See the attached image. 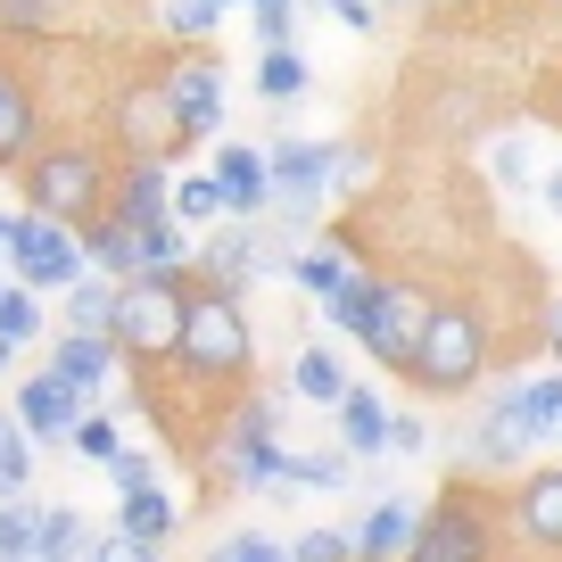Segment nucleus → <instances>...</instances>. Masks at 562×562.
I'll return each mask as SVG.
<instances>
[{
	"instance_id": "obj_2",
	"label": "nucleus",
	"mask_w": 562,
	"mask_h": 562,
	"mask_svg": "<svg viewBox=\"0 0 562 562\" xmlns=\"http://www.w3.org/2000/svg\"><path fill=\"white\" fill-rule=\"evenodd\" d=\"M18 175H25V215H50V224L75 232L108 207V175L116 166H108L100 140H42Z\"/></svg>"
},
{
	"instance_id": "obj_16",
	"label": "nucleus",
	"mask_w": 562,
	"mask_h": 562,
	"mask_svg": "<svg viewBox=\"0 0 562 562\" xmlns=\"http://www.w3.org/2000/svg\"><path fill=\"white\" fill-rule=\"evenodd\" d=\"M513 538L538 554H562V472H529L513 488Z\"/></svg>"
},
{
	"instance_id": "obj_30",
	"label": "nucleus",
	"mask_w": 562,
	"mask_h": 562,
	"mask_svg": "<svg viewBox=\"0 0 562 562\" xmlns=\"http://www.w3.org/2000/svg\"><path fill=\"white\" fill-rule=\"evenodd\" d=\"M0 339H9V348H34V339H42V299H34V290H18V281H9V290H0Z\"/></svg>"
},
{
	"instance_id": "obj_3",
	"label": "nucleus",
	"mask_w": 562,
	"mask_h": 562,
	"mask_svg": "<svg viewBox=\"0 0 562 562\" xmlns=\"http://www.w3.org/2000/svg\"><path fill=\"white\" fill-rule=\"evenodd\" d=\"M480 372H488V315H480V306H439L430 299L422 339H414V356H405V381L430 389V397H463Z\"/></svg>"
},
{
	"instance_id": "obj_26",
	"label": "nucleus",
	"mask_w": 562,
	"mask_h": 562,
	"mask_svg": "<svg viewBox=\"0 0 562 562\" xmlns=\"http://www.w3.org/2000/svg\"><path fill=\"white\" fill-rule=\"evenodd\" d=\"M356 463L348 447H306V456H281V488H348Z\"/></svg>"
},
{
	"instance_id": "obj_40",
	"label": "nucleus",
	"mask_w": 562,
	"mask_h": 562,
	"mask_svg": "<svg viewBox=\"0 0 562 562\" xmlns=\"http://www.w3.org/2000/svg\"><path fill=\"white\" fill-rule=\"evenodd\" d=\"M488 166H496V175H505V182H521V175H529V158H521V140H505V149H496Z\"/></svg>"
},
{
	"instance_id": "obj_36",
	"label": "nucleus",
	"mask_w": 562,
	"mask_h": 562,
	"mask_svg": "<svg viewBox=\"0 0 562 562\" xmlns=\"http://www.w3.org/2000/svg\"><path fill=\"white\" fill-rule=\"evenodd\" d=\"M290 562H356V554H348V538H339V529H306V538L290 546Z\"/></svg>"
},
{
	"instance_id": "obj_20",
	"label": "nucleus",
	"mask_w": 562,
	"mask_h": 562,
	"mask_svg": "<svg viewBox=\"0 0 562 562\" xmlns=\"http://www.w3.org/2000/svg\"><path fill=\"white\" fill-rule=\"evenodd\" d=\"M42 364H50L58 381H75L83 397H100L108 372H116V348H108V339H91V331H58L50 348H42Z\"/></svg>"
},
{
	"instance_id": "obj_11",
	"label": "nucleus",
	"mask_w": 562,
	"mask_h": 562,
	"mask_svg": "<svg viewBox=\"0 0 562 562\" xmlns=\"http://www.w3.org/2000/svg\"><path fill=\"white\" fill-rule=\"evenodd\" d=\"M83 513L75 505H25V496H9L0 505V562H50L67 538H83Z\"/></svg>"
},
{
	"instance_id": "obj_4",
	"label": "nucleus",
	"mask_w": 562,
	"mask_h": 562,
	"mask_svg": "<svg viewBox=\"0 0 562 562\" xmlns=\"http://www.w3.org/2000/svg\"><path fill=\"white\" fill-rule=\"evenodd\" d=\"M182 306H191V281H149V273L116 281V315H108V348H116V364H140V372L175 364Z\"/></svg>"
},
{
	"instance_id": "obj_18",
	"label": "nucleus",
	"mask_w": 562,
	"mask_h": 562,
	"mask_svg": "<svg viewBox=\"0 0 562 562\" xmlns=\"http://www.w3.org/2000/svg\"><path fill=\"white\" fill-rule=\"evenodd\" d=\"M42 149V108H34V91L18 83V67L0 58V166H25Z\"/></svg>"
},
{
	"instance_id": "obj_41",
	"label": "nucleus",
	"mask_w": 562,
	"mask_h": 562,
	"mask_svg": "<svg viewBox=\"0 0 562 562\" xmlns=\"http://www.w3.org/2000/svg\"><path fill=\"white\" fill-rule=\"evenodd\" d=\"M546 348H554V364H562V290H554V306H546Z\"/></svg>"
},
{
	"instance_id": "obj_24",
	"label": "nucleus",
	"mask_w": 562,
	"mask_h": 562,
	"mask_svg": "<svg viewBox=\"0 0 562 562\" xmlns=\"http://www.w3.org/2000/svg\"><path fill=\"white\" fill-rule=\"evenodd\" d=\"M348 273H356V248H348V240H315L306 257H290V281H299L306 299H331Z\"/></svg>"
},
{
	"instance_id": "obj_25",
	"label": "nucleus",
	"mask_w": 562,
	"mask_h": 562,
	"mask_svg": "<svg viewBox=\"0 0 562 562\" xmlns=\"http://www.w3.org/2000/svg\"><path fill=\"white\" fill-rule=\"evenodd\" d=\"M290 397L339 405V397H348V372H339V356H331V348H299V364H290Z\"/></svg>"
},
{
	"instance_id": "obj_45",
	"label": "nucleus",
	"mask_w": 562,
	"mask_h": 562,
	"mask_svg": "<svg viewBox=\"0 0 562 562\" xmlns=\"http://www.w3.org/2000/svg\"><path fill=\"white\" fill-rule=\"evenodd\" d=\"M207 562H232V554H224V546H215V554H207Z\"/></svg>"
},
{
	"instance_id": "obj_14",
	"label": "nucleus",
	"mask_w": 562,
	"mask_h": 562,
	"mask_svg": "<svg viewBox=\"0 0 562 562\" xmlns=\"http://www.w3.org/2000/svg\"><path fill=\"white\" fill-rule=\"evenodd\" d=\"M265 265H281V257H273V240H265L257 224H232V232H215L207 248H191V281L199 290H224V299H240V281H257Z\"/></svg>"
},
{
	"instance_id": "obj_42",
	"label": "nucleus",
	"mask_w": 562,
	"mask_h": 562,
	"mask_svg": "<svg viewBox=\"0 0 562 562\" xmlns=\"http://www.w3.org/2000/svg\"><path fill=\"white\" fill-rule=\"evenodd\" d=\"M546 207L562 215V166H554V175H546Z\"/></svg>"
},
{
	"instance_id": "obj_8",
	"label": "nucleus",
	"mask_w": 562,
	"mask_h": 562,
	"mask_svg": "<svg viewBox=\"0 0 562 562\" xmlns=\"http://www.w3.org/2000/svg\"><path fill=\"white\" fill-rule=\"evenodd\" d=\"M9 273H18V290H34V299H50V290H75L83 281V248H75L67 224H50V215H9Z\"/></svg>"
},
{
	"instance_id": "obj_31",
	"label": "nucleus",
	"mask_w": 562,
	"mask_h": 562,
	"mask_svg": "<svg viewBox=\"0 0 562 562\" xmlns=\"http://www.w3.org/2000/svg\"><path fill=\"white\" fill-rule=\"evenodd\" d=\"M58 25H67V0H0V34L42 42V34H58Z\"/></svg>"
},
{
	"instance_id": "obj_15",
	"label": "nucleus",
	"mask_w": 562,
	"mask_h": 562,
	"mask_svg": "<svg viewBox=\"0 0 562 562\" xmlns=\"http://www.w3.org/2000/svg\"><path fill=\"white\" fill-rule=\"evenodd\" d=\"M215 191H224V215L232 224H257L265 207H273V175H265V149H248V140H215Z\"/></svg>"
},
{
	"instance_id": "obj_9",
	"label": "nucleus",
	"mask_w": 562,
	"mask_h": 562,
	"mask_svg": "<svg viewBox=\"0 0 562 562\" xmlns=\"http://www.w3.org/2000/svg\"><path fill=\"white\" fill-rule=\"evenodd\" d=\"M422 315H430V299H422L414 281H381V290H372L364 331H356V348H364L372 364L405 372V356H414V339H422Z\"/></svg>"
},
{
	"instance_id": "obj_37",
	"label": "nucleus",
	"mask_w": 562,
	"mask_h": 562,
	"mask_svg": "<svg viewBox=\"0 0 562 562\" xmlns=\"http://www.w3.org/2000/svg\"><path fill=\"white\" fill-rule=\"evenodd\" d=\"M224 554L232 562H290V546L265 538V529H240V538H224Z\"/></svg>"
},
{
	"instance_id": "obj_46",
	"label": "nucleus",
	"mask_w": 562,
	"mask_h": 562,
	"mask_svg": "<svg viewBox=\"0 0 562 562\" xmlns=\"http://www.w3.org/2000/svg\"><path fill=\"white\" fill-rule=\"evenodd\" d=\"M215 9H240V0H215Z\"/></svg>"
},
{
	"instance_id": "obj_33",
	"label": "nucleus",
	"mask_w": 562,
	"mask_h": 562,
	"mask_svg": "<svg viewBox=\"0 0 562 562\" xmlns=\"http://www.w3.org/2000/svg\"><path fill=\"white\" fill-rule=\"evenodd\" d=\"M175 224H207V215H224V191H215V175H175Z\"/></svg>"
},
{
	"instance_id": "obj_5",
	"label": "nucleus",
	"mask_w": 562,
	"mask_h": 562,
	"mask_svg": "<svg viewBox=\"0 0 562 562\" xmlns=\"http://www.w3.org/2000/svg\"><path fill=\"white\" fill-rule=\"evenodd\" d=\"M405 562H496V521H488V496L480 488H439V505L414 513V546Z\"/></svg>"
},
{
	"instance_id": "obj_47",
	"label": "nucleus",
	"mask_w": 562,
	"mask_h": 562,
	"mask_svg": "<svg viewBox=\"0 0 562 562\" xmlns=\"http://www.w3.org/2000/svg\"><path fill=\"white\" fill-rule=\"evenodd\" d=\"M554 116H562V91H554Z\"/></svg>"
},
{
	"instance_id": "obj_28",
	"label": "nucleus",
	"mask_w": 562,
	"mask_h": 562,
	"mask_svg": "<svg viewBox=\"0 0 562 562\" xmlns=\"http://www.w3.org/2000/svg\"><path fill=\"white\" fill-rule=\"evenodd\" d=\"M215 0H158V25H166V42H182V50H207V34H215Z\"/></svg>"
},
{
	"instance_id": "obj_32",
	"label": "nucleus",
	"mask_w": 562,
	"mask_h": 562,
	"mask_svg": "<svg viewBox=\"0 0 562 562\" xmlns=\"http://www.w3.org/2000/svg\"><path fill=\"white\" fill-rule=\"evenodd\" d=\"M25 480H34V439H25L18 422L0 414V505H9V496H18Z\"/></svg>"
},
{
	"instance_id": "obj_12",
	"label": "nucleus",
	"mask_w": 562,
	"mask_h": 562,
	"mask_svg": "<svg viewBox=\"0 0 562 562\" xmlns=\"http://www.w3.org/2000/svg\"><path fill=\"white\" fill-rule=\"evenodd\" d=\"M83 414H91V397H83L75 381H58L50 364H42V372H25V381H18V397H9V422H18L25 439H42V447H50V439H67V430H75Z\"/></svg>"
},
{
	"instance_id": "obj_38",
	"label": "nucleus",
	"mask_w": 562,
	"mask_h": 562,
	"mask_svg": "<svg viewBox=\"0 0 562 562\" xmlns=\"http://www.w3.org/2000/svg\"><path fill=\"white\" fill-rule=\"evenodd\" d=\"M422 447H430V430L414 414H389V456H422Z\"/></svg>"
},
{
	"instance_id": "obj_21",
	"label": "nucleus",
	"mask_w": 562,
	"mask_h": 562,
	"mask_svg": "<svg viewBox=\"0 0 562 562\" xmlns=\"http://www.w3.org/2000/svg\"><path fill=\"white\" fill-rule=\"evenodd\" d=\"M529 447H538V439L521 430L513 397H505V389H488V405H480V422H472V456H480V463H521Z\"/></svg>"
},
{
	"instance_id": "obj_6",
	"label": "nucleus",
	"mask_w": 562,
	"mask_h": 562,
	"mask_svg": "<svg viewBox=\"0 0 562 562\" xmlns=\"http://www.w3.org/2000/svg\"><path fill=\"white\" fill-rule=\"evenodd\" d=\"M281 456H290V447L273 439V397H240L224 414V430H215V463H224V480L240 496H273L281 488Z\"/></svg>"
},
{
	"instance_id": "obj_35",
	"label": "nucleus",
	"mask_w": 562,
	"mask_h": 562,
	"mask_svg": "<svg viewBox=\"0 0 562 562\" xmlns=\"http://www.w3.org/2000/svg\"><path fill=\"white\" fill-rule=\"evenodd\" d=\"M67 439H75V456H83V463H108V456H116V422H108V414H83V422H75V430H67Z\"/></svg>"
},
{
	"instance_id": "obj_10",
	"label": "nucleus",
	"mask_w": 562,
	"mask_h": 562,
	"mask_svg": "<svg viewBox=\"0 0 562 562\" xmlns=\"http://www.w3.org/2000/svg\"><path fill=\"white\" fill-rule=\"evenodd\" d=\"M108 133H116L124 158H175V116H166L158 75H140V83L108 91Z\"/></svg>"
},
{
	"instance_id": "obj_43",
	"label": "nucleus",
	"mask_w": 562,
	"mask_h": 562,
	"mask_svg": "<svg viewBox=\"0 0 562 562\" xmlns=\"http://www.w3.org/2000/svg\"><path fill=\"white\" fill-rule=\"evenodd\" d=\"M9 364H18V348H9V339H0V372H9Z\"/></svg>"
},
{
	"instance_id": "obj_1",
	"label": "nucleus",
	"mask_w": 562,
	"mask_h": 562,
	"mask_svg": "<svg viewBox=\"0 0 562 562\" xmlns=\"http://www.w3.org/2000/svg\"><path fill=\"white\" fill-rule=\"evenodd\" d=\"M175 372L207 397H248V372H257V339H248L240 299L224 290H199L191 281V306H182V339H175Z\"/></svg>"
},
{
	"instance_id": "obj_7",
	"label": "nucleus",
	"mask_w": 562,
	"mask_h": 562,
	"mask_svg": "<svg viewBox=\"0 0 562 562\" xmlns=\"http://www.w3.org/2000/svg\"><path fill=\"white\" fill-rule=\"evenodd\" d=\"M158 91H166V116H175V158L224 133V67H215V50L166 58V67H158Z\"/></svg>"
},
{
	"instance_id": "obj_34",
	"label": "nucleus",
	"mask_w": 562,
	"mask_h": 562,
	"mask_svg": "<svg viewBox=\"0 0 562 562\" xmlns=\"http://www.w3.org/2000/svg\"><path fill=\"white\" fill-rule=\"evenodd\" d=\"M100 472L116 480V496H133V488H158V456H140V447H116V456H108Z\"/></svg>"
},
{
	"instance_id": "obj_39",
	"label": "nucleus",
	"mask_w": 562,
	"mask_h": 562,
	"mask_svg": "<svg viewBox=\"0 0 562 562\" xmlns=\"http://www.w3.org/2000/svg\"><path fill=\"white\" fill-rule=\"evenodd\" d=\"M100 562H158V554H149V546H133V538H108V529H100Z\"/></svg>"
},
{
	"instance_id": "obj_13",
	"label": "nucleus",
	"mask_w": 562,
	"mask_h": 562,
	"mask_svg": "<svg viewBox=\"0 0 562 562\" xmlns=\"http://www.w3.org/2000/svg\"><path fill=\"white\" fill-rule=\"evenodd\" d=\"M175 175H166V158H116V175H108V215H116L124 232H158L175 224Z\"/></svg>"
},
{
	"instance_id": "obj_17",
	"label": "nucleus",
	"mask_w": 562,
	"mask_h": 562,
	"mask_svg": "<svg viewBox=\"0 0 562 562\" xmlns=\"http://www.w3.org/2000/svg\"><path fill=\"white\" fill-rule=\"evenodd\" d=\"M405 546H414V505H405V496H381V505L348 529L356 562H405Z\"/></svg>"
},
{
	"instance_id": "obj_22",
	"label": "nucleus",
	"mask_w": 562,
	"mask_h": 562,
	"mask_svg": "<svg viewBox=\"0 0 562 562\" xmlns=\"http://www.w3.org/2000/svg\"><path fill=\"white\" fill-rule=\"evenodd\" d=\"M339 447H348V456H389V405H381V389H356L348 381V397H339Z\"/></svg>"
},
{
	"instance_id": "obj_27",
	"label": "nucleus",
	"mask_w": 562,
	"mask_h": 562,
	"mask_svg": "<svg viewBox=\"0 0 562 562\" xmlns=\"http://www.w3.org/2000/svg\"><path fill=\"white\" fill-rule=\"evenodd\" d=\"M108 315H116V281L83 273V281L67 290V331H91V339H108Z\"/></svg>"
},
{
	"instance_id": "obj_29",
	"label": "nucleus",
	"mask_w": 562,
	"mask_h": 562,
	"mask_svg": "<svg viewBox=\"0 0 562 562\" xmlns=\"http://www.w3.org/2000/svg\"><path fill=\"white\" fill-rule=\"evenodd\" d=\"M257 91L265 100H299L306 91V50H290V42H281V50H257Z\"/></svg>"
},
{
	"instance_id": "obj_23",
	"label": "nucleus",
	"mask_w": 562,
	"mask_h": 562,
	"mask_svg": "<svg viewBox=\"0 0 562 562\" xmlns=\"http://www.w3.org/2000/svg\"><path fill=\"white\" fill-rule=\"evenodd\" d=\"M505 397H513V414H521V430H529V439H562V372L513 381Z\"/></svg>"
},
{
	"instance_id": "obj_19",
	"label": "nucleus",
	"mask_w": 562,
	"mask_h": 562,
	"mask_svg": "<svg viewBox=\"0 0 562 562\" xmlns=\"http://www.w3.org/2000/svg\"><path fill=\"white\" fill-rule=\"evenodd\" d=\"M175 529H182L175 488H133V496H116V529H108V538H133V546H149V554H158Z\"/></svg>"
},
{
	"instance_id": "obj_48",
	"label": "nucleus",
	"mask_w": 562,
	"mask_h": 562,
	"mask_svg": "<svg viewBox=\"0 0 562 562\" xmlns=\"http://www.w3.org/2000/svg\"><path fill=\"white\" fill-rule=\"evenodd\" d=\"M0 290H9V281H0Z\"/></svg>"
},
{
	"instance_id": "obj_44",
	"label": "nucleus",
	"mask_w": 562,
	"mask_h": 562,
	"mask_svg": "<svg viewBox=\"0 0 562 562\" xmlns=\"http://www.w3.org/2000/svg\"><path fill=\"white\" fill-rule=\"evenodd\" d=\"M0 257H9V215H0Z\"/></svg>"
}]
</instances>
